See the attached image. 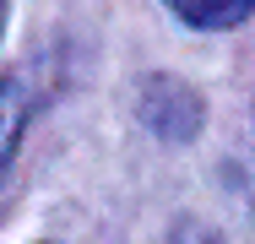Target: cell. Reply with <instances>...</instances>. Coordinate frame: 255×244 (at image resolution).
Here are the masks:
<instances>
[{
  "label": "cell",
  "instance_id": "6da1fadb",
  "mask_svg": "<svg viewBox=\"0 0 255 244\" xmlns=\"http://www.w3.org/2000/svg\"><path fill=\"white\" fill-rule=\"evenodd\" d=\"M22 125H27V93H22V82H0V179H5V168H11V157H16V141H22Z\"/></svg>",
  "mask_w": 255,
  "mask_h": 244
},
{
  "label": "cell",
  "instance_id": "7a4b0ae2",
  "mask_svg": "<svg viewBox=\"0 0 255 244\" xmlns=\"http://www.w3.org/2000/svg\"><path fill=\"white\" fill-rule=\"evenodd\" d=\"M174 16H185L190 27H234L255 11V0H168Z\"/></svg>",
  "mask_w": 255,
  "mask_h": 244
},
{
  "label": "cell",
  "instance_id": "3957f363",
  "mask_svg": "<svg viewBox=\"0 0 255 244\" xmlns=\"http://www.w3.org/2000/svg\"><path fill=\"white\" fill-rule=\"evenodd\" d=\"M0 16H5V0H0Z\"/></svg>",
  "mask_w": 255,
  "mask_h": 244
}]
</instances>
